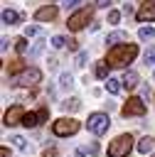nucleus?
I'll list each match as a JSON object with an SVG mask.
<instances>
[{
	"label": "nucleus",
	"instance_id": "obj_19",
	"mask_svg": "<svg viewBox=\"0 0 155 157\" xmlns=\"http://www.w3.org/2000/svg\"><path fill=\"white\" fill-rule=\"evenodd\" d=\"M10 142H12V145H15L17 150H22V152L27 150V140H25L22 135H12V137H10Z\"/></svg>",
	"mask_w": 155,
	"mask_h": 157
},
{
	"label": "nucleus",
	"instance_id": "obj_22",
	"mask_svg": "<svg viewBox=\"0 0 155 157\" xmlns=\"http://www.w3.org/2000/svg\"><path fill=\"white\" fill-rule=\"evenodd\" d=\"M59 86H62V88H71V86H74V78H71V74H62V78H59Z\"/></svg>",
	"mask_w": 155,
	"mask_h": 157
},
{
	"label": "nucleus",
	"instance_id": "obj_28",
	"mask_svg": "<svg viewBox=\"0 0 155 157\" xmlns=\"http://www.w3.org/2000/svg\"><path fill=\"white\" fill-rule=\"evenodd\" d=\"M86 61H89V52H79L76 54V66H86Z\"/></svg>",
	"mask_w": 155,
	"mask_h": 157
},
{
	"label": "nucleus",
	"instance_id": "obj_33",
	"mask_svg": "<svg viewBox=\"0 0 155 157\" xmlns=\"http://www.w3.org/2000/svg\"><path fill=\"white\" fill-rule=\"evenodd\" d=\"M86 152H89V155H98V145H96V142H91V145L86 147Z\"/></svg>",
	"mask_w": 155,
	"mask_h": 157
},
{
	"label": "nucleus",
	"instance_id": "obj_18",
	"mask_svg": "<svg viewBox=\"0 0 155 157\" xmlns=\"http://www.w3.org/2000/svg\"><path fill=\"white\" fill-rule=\"evenodd\" d=\"M22 125H25V128H34V125H39L37 113H27V115H25V120H22Z\"/></svg>",
	"mask_w": 155,
	"mask_h": 157
},
{
	"label": "nucleus",
	"instance_id": "obj_14",
	"mask_svg": "<svg viewBox=\"0 0 155 157\" xmlns=\"http://www.w3.org/2000/svg\"><path fill=\"white\" fill-rule=\"evenodd\" d=\"M20 22V15L15 10H2V25H17Z\"/></svg>",
	"mask_w": 155,
	"mask_h": 157
},
{
	"label": "nucleus",
	"instance_id": "obj_9",
	"mask_svg": "<svg viewBox=\"0 0 155 157\" xmlns=\"http://www.w3.org/2000/svg\"><path fill=\"white\" fill-rule=\"evenodd\" d=\"M135 17H138L140 22H153V20H155V0H145V2L140 5V10L135 12Z\"/></svg>",
	"mask_w": 155,
	"mask_h": 157
},
{
	"label": "nucleus",
	"instance_id": "obj_39",
	"mask_svg": "<svg viewBox=\"0 0 155 157\" xmlns=\"http://www.w3.org/2000/svg\"><path fill=\"white\" fill-rule=\"evenodd\" d=\"M153 157H155V155H153Z\"/></svg>",
	"mask_w": 155,
	"mask_h": 157
},
{
	"label": "nucleus",
	"instance_id": "obj_11",
	"mask_svg": "<svg viewBox=\"0 0 155 157\" xmlns=\"http://www.w3.org/2000/svg\"><path fill=\"white\" fill-rule=\"evenodd\" d=\"M118 42H125V44H128V34H125L123 29H118V32H111V34L106 37V44H113V47H118Z\"/></svg>",
	"mask_w": 155,
	"mask_h": 157
},
{
	"label": "nucleus",
	"instance_id": "obj_6",
	"mask_svg": "<svg viewBox=\"0 0 155 157\" xmlns=\"http://www.w3.org/2000/svg\"><path fill=\"white\" fill-rule=\"evenodd\" d=\"M121 113H123L125 118H130V115H145V103H143V98H128L125 105L121 108Z\"/></svg>",
	"mask_w": 155,
	"mask_h": 157
},
{
	"label": "nucleus",
	"instance_id": "obj_38",
	"mask_svg": "<svg viewBox=\"0 0 155 157\" xmlns=\"http://www.w3.org/2000/svg\"><path fill=\"white\" fill-rule=\"evenodd\" d=\"M153 76H155V74H153Z\"/></svg>",
	"mask_w": 155,
	"mask_h": 157
},
{
	"label": "nucleus",
	"instance_id": "obj_30",
	"mask_svg": "<svg viewBox=\"0 0 155 157\" xmlns=\"http://www.w3.org/2000/svg\"><path fill=\"white\" fill-rule=\"evenodd\" d=\"M37 34H39V27H34V25L25 27V37H37Z\"/></svg>",
	"mask_w": 155,
	"mask_h": 157
},
{
	"label": "nucleus",
	"instance_id": "obj_12",
	"mask_svg": "<svg viewBox=\"0 0 155 157\" xmlns=\"http://www.w3.org/2000/svg\"><path fill=\"white\" fill-rule=\"evenodd\" d=\"M121 83H123L125 88H135V86H138V74L128 69V71L123 74V78H121Z\"/></svg>",
	"mask_w": 155,
	"mask_h": 157
},
{
	"label": "nucleus",
	"instance_id": "obj_16",
	"mask_svg": "<svg viewBox=\"0 0 155 157\" xmlns=\"http://www.w3.org/2000/svg\"><path fill=\"white\" fill-rule=\"evenodd\" d=\"M7 71H10V74H17V71H22V74H25L27 69H25V61H22V59H15V61H10V64H7Z\"/></svg>",
	"mask_w": 155,
	"mask_h": 157
},
{
	"label": "nucleus",
	"instance_id": "obj_36",
	"mask_svg": "<svg viewBox=\"0 0 155 157\" xmlns=\"http://www.w3.org/2000/svg\"><path fill=\"white\" fill-rule=\"evenodd\" d=\"M76 157H86V147H79L76 150Z\"/></svg>",
	"mask_w": 155,
	"mask_h": 157
},
{
	"label": "nucleus",
	"instance_id": "obj_32",
	"mask_svg": "<svg viewBox=\"0 0 155 157\" xmlns=\"http://www.w3.org/2000/svg\"><path fill=\"white\" fill-rule=\"evenodd\" d=\"M66 47H69V52H76V49H79V42H76V39H69Z\"/></svg>",
	"mask_w": 155,
	"mask_h": 157
},
{
	"label": "nucleus",
	"instance_id": "obj_13",
	"mask_svg": "<svg viewBox=\"0 0 155 157\" xmlns=\"http://www.w3.org/2000/svg\"><path fill=\"white\" fill-rule=\"evenodd\" d=\"M153 147H155V137H150V135H145V137L138 142V152H143V155H145V152H150Z\"/></svg>",
	"mask_w": 155,
	"mask_h": 157
},
{
	"label": "nucleus",
	"instance_id": "obj_26",
	"mask_svg": "<svg viewBox=\"0 0 155 157\" xmlns=\"http://www.w3.org/2000/svg\"><path fill=\"white\" fill-rule=\"evenodd\" d=\"M108 22H111V25H118V22H121V12H118V10H108Z\"/></svg>",
	"mask_w": 155,
	"mask_h": 157
},
{
	"label": "nucleus",
	"instance_id": "obj_31",
	"mask_svg": "<svg viewBox=\"0 0 155 157\" xmlns=\"http://www.w3.org/2000/svg\"><path fill=\"white\" fill-rule=\"evenodd\" d=\"M37 118H39V123H44V120L49 118V110H47V108H39V113H37Z\"/></svg>",
	"mask_w": 155,
	"mask_h": 157
},
{
	"label": "nucleus",
	"instance_id": "obj_25",
	"mask_svg": "<svg viewBox=\"0 0 155 157\" xmlns=\"http://www.w3.org/2000/svg\"><path fill=\"white\" fill-rule=\"evenodd\" d=\"M143 61H145V64H155V47H148V52H145Z\"/></svg>",
	"mask_w": 155,
	"mask_h": 157
},
{
	"label": "nucleus",
	"instance_id": "obj_3",
	"mask_svg": "<svg viewBox=\"0 0 155 157\" xmlns=\"http://www.w3.org/2000/svg\"><path fill=\"white\" fill-rule=\"evenodd\" d=\"M108 125H111V120H108L106 113H91L89 120H86V128H89V132H93V135H103V132L108 130Z\"/></svg>",
	"mask_w": 155,
	"mask_h": 157
},
{
	"label": "nucleus",
	"instance_id": "obj_27",
	"mask_svg": "<svg viewBox=\"0 0 155 157\" xmlns=\"http://www.w3.org/2000/svg\"><path fill=\"white\" fill-rule=\"evenodd\" d=\"M42 49H44V39H37V42H34V47H32V52H30V54H32V56H37V54H42Z\"/></svg>",
	"mask_w": 155,
	"mask_h": 157
},
{
	"label": "nucleus",
	"instance_id": "obj_1",
	"mask_svg": "<svg viewBox=\"0 0 155 157\" xmlns=\"http://www.w3.org/2000/svg\"><path fill=\"white\" fill-rule=\"evenodd\" d=\"M135 54H138V47L135 44H118V47H111L108 49V56H106V64L108 66H125V64H130L133 59H135Z\"/></svg>",
	"mask_w": 155,
	"mask_h": 157
},
{
	"label": "nucleus",
	"instance_id": "obj_21",
	"mask_svg": "<svg viewBox=\"0 0 155 157\" xmlns=\"http://www.w3.org/2000/svg\"><path fill=\"white\" fill-rule=\"evenodd\" d=\"M153 34H155L153 27H140V29H138V37H140L143 42H145V39H153Z\"/></svg>",
	"mask_w": 155,
	"mask_h": 157
},
{
	"label": "nucleus",
	"instance_id": "obj_34",
	"mask_svg": "<svg viewBox=\"0 0 155 157\" xmlns=\"http://www.w3.org/2000/svg\"><path fill=\"white\" fill-rule=\"evenodd\" d=\"M44 157H57V150H54V147H49V150H44Z\"/></svg>",
	"mask_w": 155,
	"mask_h": 157
},
{
	"label": "nucleus",
	"instance_id": "obj_37",
	"mask_svg": "<svg viewBox=\"0 0 155 157\" xmlns=\"http://www.w3.org/2000/svg\"><path fill=\"white\" fill-rule=\"evenodd\" d=\"M108 2H111V0H96V5H98V7H108Z\"/></svg>",
	"mask_w": 155,
	"mask_h": 157
},
{
	"label": "nucleus",
	"instance_id": "obj_10",
	"mask_svg": "<svg viewBox=\"0 0 155 157\" xmlns=\"http://www.w3.org/2000/svg\"><path fill=\"white\" fill-rule=\"evenodd\" d=\"M54 17H57V7H54V5L39 7V10L34 12V20H37V22H52Z\"/></svg>",
	"mask_w": 155,
	"mask_h": 157
},
{
	"label": "nucleus",
	"instance_id": "obj_5",
	"mask_svg": "<svg viewBox=\"0 0 155 157\" xmlns=\"http://www.w3.org/2000/svg\"><path fill=\"white\" fill-rule=\"evenodd\" d=\"M91 17H93V10H91V7H81L79 12H74V15L66 20V27H69L71 32H79L84 25H89Z\"/></svg>",
	"mask_w": 155,
	"mask_h": 157
},
{
	"label": "nucleus",
	"instance_id": "obj_29",
	"mask_svg": "<svg viewBox=\"0 0 155 157\" xmlns=\"http://www.w3.org/2000/svg\"><path fill=\"white\" fill-rule=\"evenodd\" d=\"M79 5H86V0H64V7H66V10H74V7H79Z\"/></svg>",
	"mask_w": 155,
	"mask_h": 157
},
{
	"label": "nucleus",
	"instance_id": "obj_8",
	"mask_svg": "<svg viewBox=\"0 0 155 157\" xmlns=\"http://www.w3.org/2000/svg\"><path fill=\"white\" fill-rule=\"evenodd\" d=\"M39 78H42V71L39 69H27L22 76L15 78V83L17 86H32V83H39Z\"/></svg>",
	"mask_w": 155,
	"mask_h": 157
},
{
	"label": "nucleus",
	"instance_id": "obj_2",
	"mask_svg": "<svg viewBox=\"0 0 155 157\" xmlns=\"http://www.w3.org/2000/svg\"><path fill=\"white\" fill-rule=\"evenodd\" d=\"M130 147H133V135L130 132H123V135H118L108 145V157H128Z\"/></svg>",
	"mask_w": 155,
	"mask_h": 157
},
{
	"label": "nucleus",
	"instance_id": "obj_23",
	"mask_svg": "<svg viewBox=\"0 0 155 157\" xmlns=\"http://www.w3.org/2000/svg\"><path fill=\"white\" fill-rule=\"evenodd\" d=\"M12 44H15V49H17L20 54H22V52H27V39H25V37H17Z\"/></svg>",
	"mask_w": 155,
	"mask_h": 157
},
{
	"label": "nucleus",
	"instance_id": "obj_7",
	"mask_svg": "<svg viewBox=\"0 0 155 157\" xmlns=\"http://www.w3.org/2000/svg\"><path fill=\"white\" fill-rule=\"evenodd\" d=\"M25 108L22 105H10L7 108V113H5V125L7 128H15V125H20L22 120H25Z\"/></svg>",
	"mask_w": 155,
	"mask_h": 157
},
{
	"label": "nucleus",
	"instance_id": "obj_20",
	"mask_svg": "<svg viewBox=\"0 0 155 157\" xmlns=\"http://www.w3.org/2000/svg\"><path fill=\"white\" fill-rule=\"evenodd\" d=\"M121 86H123V83H121L118 78H108V81H106V88H108V93H118V91H121Z\"/></svg>",
	"mask_w": 155,
	"mask_h": 157
},
{
	"label": "nucleus",
	"instance_id": "obj_4",
	"mask_svg": "<svg viewBox=\"0 0 155 157\" xmlns=\"http://www.w3.org/2000/svg\"><path fill=\"white\" fill-rule=\"evenodd\" d=\"M76 130H79V120H74V118H59V120H54V123H52V132H54V135H59V137L74 135Z\"/></svg>",
	"mask_w": 155,
	"mask_h": 157
},
{
	"label": "nucleus",
	"instance_id": "obj_35",
	"mask_svg": "<svg viewBox=\"0 0 155 157\" xmlns=\"http://www.w3.org/2000/svg\"><path fill=\"white\" fill-rule=\"evenodd\" d=\"M123 15H133V5H123Z\"/></svg>",
	"mask_w": 155,
	"mask_h": 157
},
{
	"label": "nucleus",
	"instance_id": "obj_24",
	"mask_svg": "<svg viewBox=\"0 0 155 157\" xmlns=\"http://www.w3.org/2000/svg\"><path fill=\"white\" fill-rule=\"evenodd\" d=\"M66 42H69V39H64L62 34H57V37H52V47H57V49H62V47H66Z\"/></svg>",
	"mask_w": 155,
	"mask_h": 157
},
{
	"label": "nucleus",
	"instance_id": "obj_17",
	"mask_svg": "<svg viewBox=\"0 0 155 157\" xmlns=\"http://www.w3.org/2000/svg\"><path fill=\"white\" fill-rule=\"evenodd\" d=\"M93 74H96V78H106L108 76V64L106 61H98L96 69H93Z\"/></svg>",
	"mask_w": 155,
	"mask_h": 157
},
{
	"label": "nucleus",
	"instance_id": "obj_15",
	"mask_svg": "<svg viewBox=\"0 0 155 157\" xmlns=\"http://www.w3.org/2000/svg\"><path fill=\"white\" fill-rule=\"evenodd\" d=\"M62 108H64L66 113H76V110L81 108V101H79V98H66V101L62 103Z\"/></svg>",
	"mask_w": 155,
	"mask_h": 157
}]
</instances>
